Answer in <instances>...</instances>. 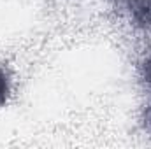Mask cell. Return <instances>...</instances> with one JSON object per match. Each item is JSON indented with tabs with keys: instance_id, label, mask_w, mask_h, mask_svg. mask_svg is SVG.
Listing matches in <instances>:
<instances>
[{
	"instance_id": "1",
	"label": "cell",
	"mask_w": 151,
	"mask_h": 149,
	"mask_svg": "<svg viewBox=\"0 0 151 149\" xmlns=\"http://www.w3.org/2000/svg\"><path fill=\"white\" fill-rule=\"evenodd\" d=\"M121 14L137 32H151V0H118Z\"/></svg>"
},
{
	"instance_id": "4",
	"label": "cell",
	"mask_w": 151,
	"mask_h": 149,
	"mask_svg": "<svg viewBox=\"0 0 151 149\" xmlns=\"http://www.w3.org/2000/svg\"><path fill=\"white\" fill-rule=\"evenodd\" d=\"M142 126H144V130L151 135V100H150V104L146 105L144 112H142Z\"/></svg>"
},
{
	"instance_id": "3",
	"label": "cell",
	"mask_w": 151,
	"mask_h": 149,
	"mask_svg": "<svg viewBox=\"0 0 151 149\" xmlns=\"http://www.w3.org/2000/svg\"><path fill=\"white\" fill-rule=\"evenodd\" d=\"M139 79L151 91V53L139 63Z\"/></svg>"
},
{
	"instance_id": "2",
	"label": "cell",
	"mask_w": 151,
	"mask_h": 149,
	"mask_svg": "<svg viewBox=\"0 0 151 149\" xmlns=\"http://www.w3.org/2000/svg\"><path fill=\"white\" fill-rule=\"evenodd\" d=\"M11 95H12V74L9 67L0 63V109L7 105Z\"/></svg>"
}]
</instances>
